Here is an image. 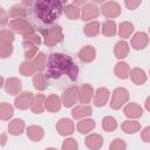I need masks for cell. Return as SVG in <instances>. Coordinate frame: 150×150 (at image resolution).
<instances>
[{
    "mask_svg": "<svg viewBox=\"0 0 150 150\" xmlns=\"http://www.w3.org/2000/svg\"><path fill=\"white\" fill-rule=\"evenodd\" d=\"M33 63H34L36 70L42 71V70L46 68V64H47V56H46V54L42 53V52L38 53V54L35 55V59H34Z\"/></svg>",
    "mask_w": 150,
    "mask_h": 150,
    "instance_id": "e575fe53",
    "label": "cell"
},
{
    "mask_svg": "<svg viewBox=\"0 0 150 150\" xmlns=\"http://www.w3.org/2000/svg\"><path fill=\"white\" fill-rule=\"evenodd\" d=\"M129 76H130L131 81L135 84H138V86L145 83V81H146V75H145L144 70L141 69V68H134L132 70H130Z\"/></svg>",
    "mask_w": 150,
    "mask_h": 150,
    "instance_id": "7402d4cb",
    "label": "cell"
},
{
    "mask_svg": "<svg viewBox=\"0 0 150 150\" xmlns=\"http://www.w3.org/2000/svg\"><path fill=\"white\" fill-rule=\"evenodd\" d=\"M83 32L87 36H96L98 33H100V23L98 21H91L89 22L88 25L84 26L83 28Z\"/></svg>",
    "mask_w": 150,
    "mask_h": 150,
    "instance_id": "d6a6232c",
    "label": "cell"
},
{
    "mask_svg": "<svg viewBox=\"0 0 150 150\" xmlns=\"http://www.w3.org/2000/svg\"><path fill=\"white\" fill-rule=\"evenodd\" d=\"M23 48H25V57H26L28 61L38 54V49H39L38 46L27 43V42H25V41H23Z\"/></svg>",
    "mask_w": 150,
    "mask_h": 150,
    "instance_id": "74e56055",
    "label": "cell"
},
{
    "mask_svg": "<svg viewBox=\"0 0 150 150\" xmlns=\"http://www.w3.org/2000/svg\"><path fill=\"white\" fill-rule=\"evenodd\" d=\"M7 142V135L6 134H1L0 135V145H5Z\"/></svg>",
    "mask_w": 150,
    "mask_h": 150,
    "instance_id": "7dc6e473",
    "label": "cell"
},
{
    "mask_svg": "<svg viewBox=\"0 0 150 150\" xmlns=\"http://www.w3.org/2000/svg\"><path fill=\"white\" fill-rule=\"evenodd\" d=\"M61 108V100L57 95L52 94L49 95L45 101V109H47L50 112H56Z\"/></svg>",
    "mask_w": 150,
    "mask_h": 150,
    "instance_id": "9a60e30c",
    "label": "cell"
},
{
    "mask_svg": "<svg viewBox=\"0 0 150 150\" xmlns=\"http://www.w3.org/2000/svg\"><path fill=\"white\" fill-rule=\"evenodd\" d=\"M115 56L117 59H124L128 56L129 54V45L125 41H118L115 45V49H114Z\"/></svg>",
    "mask_w": 150,
    "mask_h": 150,
    "instance_id": "d4e9b609",
    "label": "cell"
},
{
    "mask_svg": "<svg viewBox=\"0 0 150 150\" xmlns=\"http://www.w3.org/2000/svg\"><path fill=\"white\" fill-rule=\"evenodd\" d=\"M93 114V110H91V107L89 105H77L75 107L73 110H71V115L74 118L79 120V118H86L88 116H90Z\"/></svg>",
    "mask_w": 150,
    "mask_h": 150,
    "instance_id": "44dd1931",
    "label": "cell"
},
{
    "mask_svg": "<svg viewBox=\"0 0 150 150\" xmlns=\"http://www.w3.org/2000/svg\"><path fill=\"white\" fill-rule=\"evenodd\" d=\"M102 33L105 36H112L116 34V23L112 20H107L102 26Z\"/></svg>",
    "mask_w": 150,
    "mask_h": 150,
    "instance_id": "d590c367",
    "label": "cell"
},
{
    "mask_svg": "<svg viewBox=\"0 0 150 150\" xmlns=\"http://www.w3.org/2000/svg\"><path fill=\"white\" fill-rule=\"evenodd\" d=\"M13 53V46L8 42H0V57L6 59Z\"/></svg>",
    "mask_w": 150,
    "mask_h": 150,
    "instance_id": "f35d334b",
    "label": "cell"
},
{
    "mask_svg": "<svg viewBox=\"0 0 150 150\" xmlns=\"http://www.w3.org/2000/svg\"><path fill=\"white\" fill-rule=\"evenodd\" d=\"M77 131L81 132V134H88L94 128H95V121L94 120H90V118H84V120H81L79 123H77Z\"/></svg>",
    "mask_w": 150,
    "mask_h": 150,
    "instance_id": "484cf974",
    "label": "cell"
},
{
    "mask_svg": "<svg viewBox=\"0 0 150 150\" xmlns=\"http://www.w3.org/2000/svg\"><path fill=\"white\" fill-rule=\"evenodd\" d=\"M95 56H96V52L93 46H84L79 53V57L83 62H91L94 61Z\"/></svg>",
    "mask_w": 150,
    "mask_h": 150,
    "instance_id": "ffe728a7",
    "label": "cell"
},
{
    "mask_svg": "<svg viewBox=\"0 0 150 150\" xmlns=\"http://www.w3.org/2000/svg\"><path fill=\"white\" fill-rule=\"evenodd\" d=\"M45 101H46L45 95H42V94L35 95L33 97V101H32V104H30L32 111L35 112V114H41L45 110Z\"/></svg>",
    "mask_w": 150,
    "mask_h": 150,
    "instance_id": "d6986e66",
    "label": "cell"
},
{
    "mask_svg": "<svg viewBox=\"0 0 150 150\" xmlns=\"http://www.w3.org/2000/svg\"><path fill=\"white\" fill-rule=\"evenodd\" d=\"M41 34L45 38V41H43L45 45L48 47H53L63 40V32H62L61 26L59 25H55L47 29H42Z\"/></svg>",
    "mask_w": 150,
    "mask_h": 150,
    "instance_id": "3957f363",
    "label": "cell"
},
{
    "mask_svg": "<svg viewBox=\"0 0 150 150\" xmlns=\"http://www.w3.org/2000/svg\"><path fill=\"white\" fill-rule=\"evenodd\" d=\"M9 28L13 32L22 35L23 38L29 36L30 34L34 33L33 26L27 20H25V19H15V20L9 21Z\"/></svg>",
    "mask_w": 150,
    "mask_h": 150,
    "instance_id": "277c9868",
    "label": "cell"
},
{
    "mask_svg": "<svg viewBox=\"0 0 150 150\" xmlns=\"http://www.w3.org/2000/svg\"><path fill=\"white\" fill-rule=\"evenodd\" d=\"M23 129H25V122L20 118H15V120L11 121L8 124V132L14 136L21 135Z\"/></svg>",
    "mask_w": 150,
    "mask_h": 150,
    "instance_id": "603a6c76",
    "label": "cell"
},
{
    "mask_svg": "<svg viewBox=\"0 0 150 150\" xmlns=\"http://www.w3.org/2000/svg\"><path fill=\"white\" fill-rule=\"evenodd\" d=\"M129 73H130V67L127 62H118L115 66V74L117 77L124 80L129 76Z\"/></svg>",
    "mask_w": 150,
    "mask_h": 150,
    "instance_id": "4316f807",
    "label": "cell"
},
{
    "mask_svg": "<svg viewBox=\"0 0 150 150\" xmlns=\"http://www.w3.org/2000/svg\"><path fill=\"white\" fill-rule=\"evenodd\" d=\"M148 42H149V38L143 32H138L131 38V47L136 50L145 48L148 46Z\"/></svg>",
    "mask_w": 150,
    "mask_h": 150,
    "instance_id": "7c38bea8",
    "label": "cell"
},
{
    "mask_svg": "<svg viewBox=\"0 0 150 150\" xmlns=\"http://www.w3.org/2000/svg\"><path fill=\"white\" fill-rule=\"evenodd\" d=\"M77 91H79L77 87H70L67 90H64L63 94H62V102L61 103H63V105L67 107V108L73 107L76 103V101L79 100Z\"/></svg>",
    "mask_w": 150,
    "mask_h": 150,
    "instance_id": "52a82bcc",
    "label": "cell"
},
{
    "mask_svg": "<svg viewBox=\"0 0 150 150\" xmlns=\"http://www.w3.org/2000/svg\"><path fill=\"white\" fill-rule=\"evenodd\" d=\"M33 93L30 91H23L21 94H19V96L15 98L14 103H15V107L21 109V110H25L27 109L28 107H30L32 104V101H33Z\"/></svg>",
    "mask_w": 150,
    "mask_h": 150,
    "instance_id": "9c48e42d",
    "label": "cell"
},
{
    "mask_svg": "<svg viewBox=\"0 0 150 150\" xmlns=\"http://www.w3.org/2000/svg\"><path fill=\"white\" fill-rule=\"evenodd\" d=\"M7 23H8V13L2 7H0V26L5 27Z\"/></svg>",
    "mask_w": 150,
    "mask_h": 150,
    "instance_id": "ee69618b",
    "label": "cell"
},
{
    "mask_svg": "<svg viewBox=\"0 0 150 150\" xmlns=\"http://www.w3.org/2000/svg\"><path fill=\"white\" fill-rule=\"evenodd\" d=\"M102 128H103V130H105L108 132H111L117 128V122H116V120L114 117L105 116L103 118V121H102Z\"/></svg>",
    "mask_w": 150,
    "mask_h": 150,
    "instance_id": "8d00e7d4",
    "label": "cell"
},
{
    "mask_svg": "<svg viewBox=\"0 0 150 150\" xmlns=\"http://www.w3.org/2000/svg\"><path fill=\"white\" fill-rule=\"evenodd\" d=\"M23 41H25V42H27V43L34 45V46H39V45L41 43V38H40L38 34L33 33V34H30L29 36L23 38Z\"/></svg>",
    "mask_w": 150,
    "mask_h": 150,
    "instance_id": "7bdbcfd3",
    "label": "cell"
},
{
    "mask_svg": "<svg viewBox=\"0 0 150 150\" xmlns=\"http://www.w3.org/2000/svg\"><path fill=\"white\" fill-rule=\"evenodd\" d=\"M141 137H142V139H143L144 142H146V143L150 141V128H149V127H146V128L142 131Z\"/></svg>",
    "mask_w": 150,
    "mask_h": 150,
    "instance_id": "f6af8a7d",
    "label": "cell"
},
{
    "mask_svg": "<svg viewBox=\"0 0 150 150\" xmlns=\"http://www.w3.org/2000/svg\"><path fill=\"white\" fill-rule=\"evenodd\" d=\"M134 25L132 23H130V22H128V21H124V22H122L121 25H120V29H118V34H120V36L121 38H123V39H127V38H129L130 35H131V33L134 32Z\"/></svg>",
    "mask_w": 150,
    "mask_h": 150,
    "instance_id": "836d02e7",
    "label": "cell"
},
{
    "mask_svg": "<svg viewBox=\"0 0 150 150\" xmlns=\"http://www.w3.org/2000/svg\"><path fill=\"white\" fill-rule=\"evenodd\" d=\"M98 7L95 4H84L82 7V12H81V18L83 21H89L93 19H96L98 15Z\"/></svg>",
    "mask_w": 150,
    "mask_h": 150,
    "instance_id": "ba28073f",
    "label": "cell"
},
{
    "mask_svg": "<svg viewBox=\"0 0 150 150\" xmlns=\"http://www.w3.org/2000/svg\"><path fill=\"white\" fill-rule=\"evenodd\" d=\"M47 79H59L66 74L71 81H76L79 75V68L69 55L62 53H52L47 60Z\"/></svg>",
    "mask_w": 150,
    "mask_h": 150,
    "instance_id": "6da1fadb",
    "label": "cell"
},
{
    "mask_svg": "<svg viewBox=\"0 0 150 150\" xmlns=\"http://www.w3.org/2000/svg\"><path fill=\"white\" fill-rule=\"evenodd\" d=\"M125 149H127V144L121 138L114 139L109 145V150H125Z\"/></svg>",
    "mask_w": 150,
    "mask_h": 150,
    "instance_id": "60d3db41",
    "label": "cell"
},
{
    "mask_svg": "<svg viewBox=\"0 0 150 150\" xmlns=\"http://www.w3.org/2000/svg\"><path fill=\"white\" fill-rule=\"evenodd\" d=\"M124 4H125V6H127L129 9H135L136 7H138V6L141 5V1H139V0H137V1H125Z\"/></svg>",
    "mask_w": 150,
    "mask_h": 150,
    "instance_id": "bcb514c9",
    "label": "cell"
},
{
    "mask_svg": "<svg viewBox=\"0 0 150 150\" xmlns=\"http://www.w3.org/2000/svg\"><path fill=\"white\" fill-rule=\"evenodd\" d=\"M121 128L127 134H135L141 129V124L137 121H125L122 123Z\"/></svg>",
    "mask_w": 150,
    "mask_h": 150,
    "instance_id": "4dcf8cb0",
    "label": "cell"
},
{
    "mask_svg": "<svg viewBox=\"0 0 150 150\" xmlns=\"http://www.w3.org/2000/svg\"><path fill=\"white\" fill-rule=\"evenodd\" d=\"M93 95H94V89L90 84L86 83V84H82L80 88H79V91H77V97H79V101L83 104L86 103H89L90 100L93 98Z\"/></svg>",
    "mask_w": 150,
    "mask_h": 150,
    "instance_id": "8fae6325",
    "label": "cell"
},
{
    "mask_svg": "<svg viewBox=\"0 0 150 150\" xmlns=\"http://www.w3.org/2000/svg\"><path fill=\"white\" fill-rule=\"evenodd\" d=\"M21 88H22L21 81L19 79H16V77H9L5 82V90L9 95H16V94H19L20 90H21Z\"/></svg>",
    "mask_w": 150,
    "mask_h": 150,
    "instance_id": "4fadbf2b",
    "label": "cell"
},
{
    "mask_svg": "<svg viewBox=\"0 0 150 150\" xmlns=\"http://www.w3.org/2000/svg\"><path fill=\"white\" fill-rule=\"evenodd\" d=\"M56 130L62 136H68L74 132V122L69 118H61L56 123Z\"/></svg>",
    "mask_w": 150,
    "mask_h": 150,
    "instance_id": "30bf717a",
    "label": "cell"
},
{
    "mask_svg": "<svg viewBox=\"0 0 150 150\" xmlns=\"http://www.w3.org/2000/svg\"><path fill=\"white\" fill-rule=\"evenodd\" d=\"M129 100V93L125 88H116L112 91V96L110 100V107L111 109H120L123 104H125Z\"/></svg>",
    "mask_w": 150,
    "mask_h": 150,
    "instance_id": "5b68a950",
    "label": "cell"
},
{
    "mask_svg": "<svg viewBox=\"0 0 150 150\" xmlns=\"http://www.w3.org/2000/svg\"><path fill=\"white\" fill-rule=\"evenodd\" d=\"M33 84L34 88L38 90H45L47 88V77L42 73H38L33 76Z\"/></svg>",
    "mask_w": 150,
    "mask_h": 150,
    "instance_id": "f1b7e54d",
    "label": "cell"
},
{
    "mask_svg": "<svg viewBox=\"0 0 150 150\" xmlns=\"http://www.w3.org/2000/svg\"><path fill=\"white\" fill-rule=\"evenodd\" d=\"M14 109L9 103L2 102L0 103V120L1 121H8L13 116Z\"/></svg>",
    "mask_w": 150,
    "mask_h": 150,
    "instance_id": "83f0119b",
    "label": "cell"
},
{
    "mask_svg": "<svg viewBox=\"0 0 150 150\" xmlns=\"http://www.w3.org/2000/svg\"><path fill=\"white\" fill-rule=\"evenodd\" d=\"M142 114H143V109L137 103L131 102L124 107V115L129 118H138L142 116Z\"/></svg>",
    "mask_w": 150,
    "mask_h": 150,
    "instance_id": "2e32d148",
    "label": "cell"
},
{
    "mask_svg": "<svg viewBox=\"0 0 150 150\" xmlns=\"http://www.w3.org/2000/svg\"><path fill=\"white\" fill-rule=\"evenodd\" d=\"M101 12L105 18H116L121 13V7L116 1H108L102 5Z\"/></svg>",
    "mask_w": 150,
    "mask_h": 150,
    "instance_id": "8992f818",
    "label": "cell"
},
{
    "mask_svg": "<svg viewBox=\"0 0 150 150\" xmlns=\"http://www.w3.org/2000/svg\"><path fill=\"white\" fill-rule=\"evenodd\" d=\"M8 16L13 18V20H15V19H25L27 16L26 4L21 2V4H16V5L12 6L9 12H8Z\"/></svg>",
    "mask_w": 150,
    "mask_h": 150,
    "instance_id": "5bb4252c",
    "label": "cell"
},
{
    "mask_svg": "<svg viewBox=\"0 0 150 150\" xmlns=\"http://www.w3.org/2000/svg\"><path fill=\"white\" fill-rule=\"evenodd\" d=\"M109 90L107 88H98L94 96V104L96 107H103L109 100Z\"/></svg>",
    "mask_w": 150,
    "mask_h": 150,
    "instance_id": "ac0fdd59",
    "label": "cell"
},
{
    "mask_svg": "<svg viewBox=\"0 0 150 150\" xmlns=\"http://www.w3.org/2000/svg\"><path fill=\"white\" fill-rule=\"evenodd\" d=\"M4 86V79H2V76H0V88Z\"/></svg>",
    "mask_w": 150,
    "mask_h": 150,
    "instance_id": "681fc988",
    "label": "cell"
},
{
    "mask_svg": "<svg viewBox=\"0 0 150 150\" xmlns=\"http://www.w3.org/2000/svg\"><path fill=\"white\" fill-rule=\"evenodd\" d=\"M35 71H36V68H35L33 61L26 60V61H23V62L21 63V66H20V73H21V75H23V76L34 75Z\"/></svg>",
    "mask_w": 150,
    "mask_h": 150,
    "instance_id": "f546056e",
    "label": "cell"
},
{
    "mask_svg": "<svg viewBox=\"0 0 150 150\" xmlns=\"http://www.w3.org/2000/svg\"><path fill=\"white\" fill-rule=\"evenodd\" d=\"M26 132H27V136L32 141H34V142L41 141L43 138V134H45L43 129L41 127H39V125H30V127H28Z\"/></svg>",
    "mask_w": 150,
    "mask_h": 150,
    "instance_id": "cb8c5ba5",
    "label": "cell"
},
{
    "mask_svg": "<svg viewBox=\"0 0 150 150\" xmlns=\"http://www.w3.org/2000/svg\"><path fill=\"white\" fill-rule=\"evenodd\" d=\"M64 13H66V16L70 20H76L79 19L80 16V8L75 5V4H69L67 5L64 8H63Z\"/></svg>",
    "mask_w": 150,
    "mask_h": 150,
    "instance_id": "1f68e13d",
    "label": "cell"
},
{
    "mask_svg": "<svg viewBox=\"0 0 150 150\" xmlns=\"http://www.w3.org/2000/svg\"><path fill=\"white\" fill-rule=\"evenodd\" d=\"M149 101H150V98L148 97V98H146V102H145V107H146V109H149Z\"/></svg>",
    "mask_w": 150,
    "mask_h": 150,
    "instance_id": "c3c4849f",
    "label": "cell"
},
{
    "mask_svg": "<svg viewBox=\"0 0 150 150\" xmlns=\"http://www.w3.org/2000/svg\"><path fill=\"white\" fill-rule=\"evenodd\" d=\"M77 148H79V144L74 138H67L62 143L61 150H77Z\"/></svg>",
    "mask_w": 150,
    "mask_h": 150,
    "instance_id": "b9f144b4",
    "label": "cell"
},
{
    "mask_svg": "<svg viewBox=\"0 0 150 150\" xmlns=\"http://www.w3.org/2000/svg\"><path fill=\"white\" fill-rule=\"evenodd\" d=\"M86 145L90 150H98L103 145V138L98 134H90L86 137Z\"/></svg>",
    "mask_w": 150,
    "mask_h": 150,
    "instance_id": "e0dca14e",
    "label": "cell"
},
{
    "mask_svg": "<svg viewBox=\"0 0 150 150\" xmlns=\"http://www.w3.org/2000/svg\"><path fill=\"white\" fill-rule=\"evenodd\" d=\"M14 40V34L9 29H1L0 30V42H8L12 43Z\"/></svg>",
    "mask_w": 150,
    "mask_h": 150,
    "instance_id": "ab89813d",
    "label": "cell"
},
{
    "mask_svg": "<svg viewBox=\"0 0 150 150\" xmlns=\"http://www.w3.org/2000/svg\"><path fill=\"white\" fill-rule=\"evenodd\" d=\"M46 150H57V149H55V148H48V149H46Z\"/></svg>",
    "mask_w": 150,
    "mask_h": 150,
    "instance_id": "f907efd6",
    "label": "cell"
},
{
    "mask_svg": "<svg viewBox=\"0 0 150 150\" xmlns=\"http://www.w3.org/2000/svg\"><path fill=\"white\" fill-rule=\"evenodd\" d=\"M66 2L61 1H38L34 4V12L35 15L45 23H52L59 18L63 11V5Z\"/></svg>",
    "mask_w": 150,
    "mask_h": 150,
    "instance_id": "7a4b0ae2",
    "label": "cell"
}]
</instances>
